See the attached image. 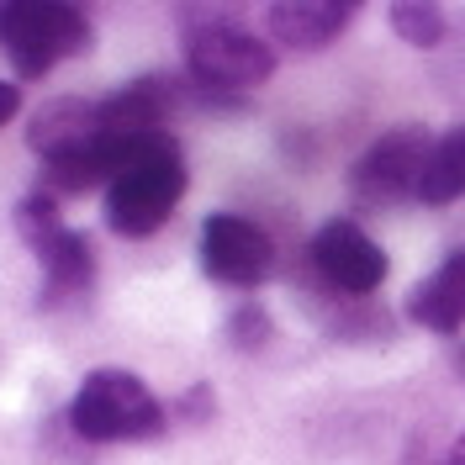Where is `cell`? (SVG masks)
Wrapping results in <instances>:
<instances>
[{"label": "cell", "instance_id": "obj_1", "mask_svg": "<svg viewBox=\"0 0 465 465\" xmlns=\"http://www.w3.org/2000/svg\"><path fill=\"white\" fill-rule=\"evenodd\" d=\"M106 217L116 232L127 238H148L170 223L174 202L185 196V164H180V148L174 138H143V143H122L106 148Z\"/></svg>", "mask_w": 465, "mask_h": 465}, {"label": "cell", "instance_id": "obj_2", "mask_svg": "<svg viewBox=\"0 0 465 465\" xmlns=\"http://www.w3.org/2000/svg\"><path fill=\"white\" fill-rule=\"evenodd\" d=\"M69 423L85 439H95V444H112V439L159 434L164 429V412H159L153 391L133 371H90L85 386L69 402Z\"/></svg>", "mask_w": 465, "mask_h": 465}, {"label": "cell", "instance_id": "obj_3", "mask_svg": "<svg viewBox=\"0 0 465 465\" xmlns=\"http://www.w3.org/2000/svg\"><path fill=\"white\" fill-rule=\"evenodd\" d=\"M90 43V22L80 5L58 0H11L0 5V48L22 74H48L58 58L80 54Z\"/></svg>", "mask_w": 465, "mask_h": 465}, {"label": "cell", "instance_id": "obj_4", "mask_svg": "<svg viewBox=\"0 0 465 465\" xmlns=\"http://www.w3.org/2000/svg\"><path fill=\"white\" fill-rule=\"evenodd\" d=\"M185 69L212 90H243V85H260L275 69V48L243 27L206 22V27L185 32Z\"/></svg>", "mask_w": 465, "mask_h": 465}, {"label": "cell", "instance_id": "obj_5", "mask_svg": "<svg viewBox=\"0 0 465 465\" xmlns=\"http://www.w3.org/2000/svg\"><path fill=\"white\" fill-rule=\"evenodd\" d=\"M429 153H434V138L423 127H402V133H386L360 164L349 174V185L365 196V202H391V196H407L423 185V170H429Z\"/></svg>", "mask_w": 465, "mask_h": 465}, {"label": "cell", "instance_id": "obj_6", "mask_svg": "<svg viewBox=\"0 0 465 465\" xmlns=\"http://www.w3.org/2000/svg\"><path fill=\"white\" fill-rule=\"evenodd\" d=\"M312 264L322 270L328 286H339L344 296H371L386 281V254L376 249V238L354 223H322L312 238Z\"/></svg>", "mask_w": 465, "mask_h": 465}, {"label": "cell", "instance_id": "obj_7", "mask_svg": "<svg viewBox=\"0 0 465 465\" xmlns=\"http://www.w3.org/2000/svg\"><path fill=\"white\" fill-rule=\"evenodd\" d=\"M202 260L228 286H260L264 275L275 270V249H270V238L249 217L217 212V217H206V228H202Z\"/></svg>", "mask_w": 465, "mask_h": 465}, {"label": "cell", "instance_id": "obj_8", "mask_svg": "<svg viewBox=\"0 0 465 465\" xmlns=\"http://www.w3.org/2000/svg\"><path fill=\"white\" fill-rule=\"evenodd\" d=\"M27 143L48 159V164H64V159H80V153H95L101 148V106H90L80 95H64V101H48L32 112Z\"/></svg>", "mask_w": 465, "mask_h": 465}, {"label": "cell", "instance_id": "obj_9", "mask_svg": "<svg viewBox=\"0 0 465 465\" xmlns=\"http://www.w3.org/2000/svg\"><path fill=\"white\" fill-rule=\"evenodd\" d=\"M349 22H354L349 0H286V5H270V32L296 54L328 48Z\"/></svg>", "mask_w": 465, "mask_h": 465}, {"label": "cell", "instance_id": "obj_10", "mask_svg": "<svg viewBox=\"0 0 465 465\" xmlns=\"http://www.w3.org/2000/svg\"><path fill=\"white\" fill-rule=\"evenodd\" d=\"M412 318L423 322V328H434V333H455V328L465 322V249L450 254V260L418 286V296H412Z\"/></svg>", "mask_w": 465, "mask_h": 465}, {"label": "cell", "instance_id": "obj_11", "mask_svg": "<svg viewBox=\"0 0 465 465\" xmlns=\"http://www.w3.org/2000/svg\"><path fill=\"white\" fill-rule=\"evenodd\" d=\"M418 196L429 206H444V202H455V196H465V133H450V138L434 143Z\"/></svg>", "mask_w": 465, "mask_h": 465}, {"label": "cell", "instance_id": "obj_12", "mask_svg": "<svg viewBox=\"0 0 465 465\" xmlns=\"http://www.w3.org/2000/svg\"><path fill=\"white\" fill-rule=\"evenodd\" d=\"M391 27L397 37H407L412 48H439L450 27H444V16H439L434 5H418V0H407V5H391Z\"/></svg>", "mask_w": 465, "mask_h": 465}, {"label": "cell", "instance_id": "obj_13", "mask_svg": "<svg viewBox=\"0 0 465 465\" xmlns=\"http://www.w3.org/2000/svg\"><path fill=\"white\" fill-rule=\"evenodd\" d=\"M232 328H238V344H260V339H264V312H254V307H249V312H238V322H232Z\"/></svg>", "mask_w": 465, "mask_h": 465}, {"label": "cell", "instance_id": "obj_14", "mask_svg": "<svg viewBox=\"0 0 465 465\" xmlns=\"http://www.w3.org/2000/svg\"><path fill=\"white\" fill-rule=\"evenodd\" d=\"M16 106H22V90L11 85V80H0V127L16 116Z\"/></svg>", "mask_w": 465, "mask_h": 465}, {"label": "cell", "instance_id": "obj_15", "mask_svg": "<svg viewBox=\"0 0 465 465\" xmlns=\"http://www.w3.org/2000/svg\"><path fill=\"white\" fill-rule=\"evenodd\" d=\"M450 465H465V439L455 444V455H450Z\"/></svg>", "mask_w": 465, "mask_h": 465}, {"label": "cell", "instance_id": "obj_16", "mask_svg": "<svg viewBox=\"0 0 465 465\" xmlns=\"http://www.w3.org/2000/svg\"><path fill=\"white\" fill-rule=\"evenodd\" d=\"M460 376H465V349H460Z\"/></svg>", "mask_w": 465, "mask_h": 465}]
</instances>
